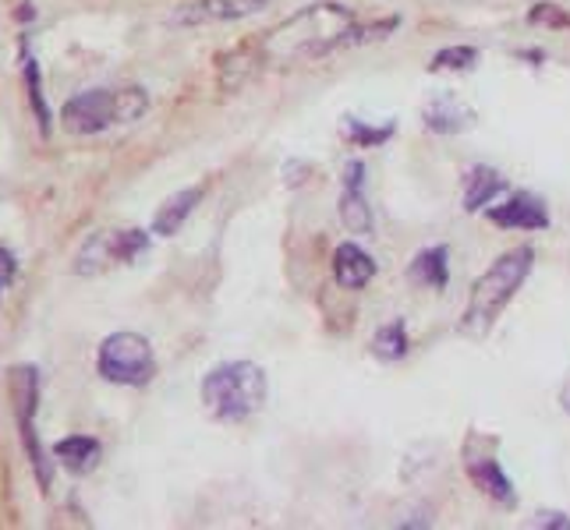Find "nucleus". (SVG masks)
Listing matches in <instances>:
<instances>
[{
  "mask_svg": "<svg viewBox=\"0 0 570 530\" xmlns=\"http://www.w3.org/2000/svg\"><path fill=\"white\" fill-rule=\"evenodd\" d=\"M351 11L340 4H312L298 11L280 28H274L259 43V57L266 60H302L323 57L326 50L344 47V36L351 33Z\"/></svg>",
  "mask_w": 570,
  "mask_h": 530,
  "instance_id": "obj_1",
  "label": "nucleus"
},
{
  "mask_svg": "<svg viewBox=\"0 0 570 530\" xmlns=\"http://www.w3.org/2000/svg\"><path fill=\"white\" fill-rule=\"evenodd\" d=\"M532 262H535L532 248H514V251H507L503 259L486 272V276L475 280L472 301H468V308H464V318H461L464 337H486V332L497 326L500 311L510 305V297L521 291V283L528 280Z\"/></svg>",
  "mask_w": 570,
  "mask_h": 530,
  "instance_id": "obj_2",
  "label": "nucleus"
},
{
  "mask_svg": "<svg viewBox=\"0 0 570 530\" xmlns=\"http://www.w3.org/2000/svg\"><path fill=\"white\" fill-rule=\"evenodd\" d=\"M149 110V96L142 89H93V93H79L65 103L61 125L71 134H103L117 125H135Z\"/></svg>",
  "mask_w": 570,
  "mask_h": 530,
  "instance_id": "obj_3",
  "label": "nucleus"
},
{
  "mask_svg": "<svg viewBox=\"0 0 570 530\" xmlns=\"http://www.w3.org/2000/svg\"><path fill=\"white\" fill-rule=\"evenodd\" d=\"M202 403L220 421H242L266 403V375L252 361H231L202 378Z\"/></svg>",
  "mask_w": 570,
  "mask_h": 530,
  "instance_id": "obj_4",
  "label": "nucleus"
},
{
  "mask_svg": "<svg viewBox=\"0 0 570 530\" xmlns=\"http://www.w3.org/2000/svg\"><path fill=\"white\" fill-rule=\"evenodd\" d=\"M100 375L114 386H146L156 375L153 346L139 332H114L100 343Z\"/></svg>",
  "mask_w": 570,
  "mask_h": 530,
  "instance_id": "obj_5",
  "label": "nucleus"
},
{
  "mask_svg": "<svg viewBox=\"0 0 570 530\" xmlns=\"http://www.w3.org/2000/svg\"><path fill=\"white\" fill-rule=\"evenodd\" d=\"M11 397H14V414H19V428H22V443L28 452V463L39 478L43 488H50L54 481V467L47 460V449H43L39 435H36V403H39V372L19 365L11 372Z\"/></svg>",
  "mask_w": 570,
  "mask_h": 530,
  "instance_id": "obj_6",
  "label": "nucleus"
},
{
  "mask_svg": "<svg viewBox=\"0 0 570 530\" xmlns=\"http://www.w3.org/2000/svg\"><path fill=\"white\" fill-rule=\"evenodd\" d=\"M142 251H149V237L146 231H103V234H93L82 245L79 259H74V272H103L114 262H131L139 259Z\"/></svg>",
  "mask_w": 570,
  "mask_h": 530,
  "instance_id": "obj_7",
  "label": "nucleus"
},
{
  "mask_svg": "<svg viewBox=\"0 0 570 530\" xmlns=\"http://www.w3.org/2000/svg\"><path fill=\"white\" fill-rule=\"evenodd\" d=\"M266 0H191L174 14L177 25H213V22H237L263 11Z\"/></svg>",
  "mask_w": 570,
  "mask_h": 530,
  "instance_id": "obj_8",
  "label": "nucleus"
},
{
  "mask_svg": "<svg viewBox=\"0 0 570 530\" xmlns=\"http://www.w3.org/2000/svg\"><path fill=\"white\" fill-rule=\"evenodd\" d=\"M489 220L507 231H543L549 226V212L546 205L535 199V195H510V199L497 209H489Z\"/></svg>",
  "mask_w": 570,
  "mask_h": 530,
  "instance_id": "obj_9",
  "label": "nucleus"
},
{
  "mask_svg": "<svg viewBox=\"0 0 570 530\" xmlns=\"http://www.w3.org/2000/svg\"><path fill=\"white\" fill-rule=\"evenodd\" d=\"M334 276L340 286H348V291H362V286L376 276V262L348 240V245H340L334 251Z\"/></svg>",
  "mask_w": 570,
  "mask_h": 530,
  "instance_id": "obj_10",
  "label": "nucleus"
},
{
  "mask_svg": "<svg viewBox=\"0 0 570 530\" xmlns=\"http://www.w3.org/2000/svg\"><path fill=\"white\" fill-rule=\"evenodd\" d=\"M54 457H57V463L65 467V471L89 474L100 463L103 449H100L96 438H89V435H68V438H61V443L54 446Z\"/></svg>",
  "mask_w": 570,
  "mask_h": 530,
  "instance_id": "obj_11",
  "label": "nucleus"
},
{
  "mask_svg": "<svg viewBox=\"0 0 570 530\" xmlns=\"http://www.w3.org/2000/svg\"><path fill=\"white\" fill-rule=\"evenodd\" d=\"M426 125H429V131L454 134V131L472 128V125H475V114L468 110V106H461L454 96H440V99L426 110Z\"/></svg>",
  "mask_w": 570,
  "mask_h": 530,
  "instance_id": "obj_12",
  "label": "nucleus"
},
{
  "mask_svg": "<svg viewBox=\"0 0 570 530\" xmlns=\"http://www.w3.org/2000/svg\"><path fill=\"white\" fill-rule=\"evenodd\" d=\"M468 471H472V478H475L478 488H482L486 495L497 498V503H503V506H514V503H517L514 484L507 481V474L500 471V463H497V460H489V457L472 460V463H468Z\"/></svg>",
  "mask_w": 570,
  "mask_h": 530,
  "instance_id": "obj_13",
  "label": "nucleus"
},
{
  "mask_svg": "<svg viewBox=\"0 0 570 530\" xmlns=\"http://www.w3.org/2000/svg\"><path fill=\"white\" fill-rule=\"evenodd\" d=\"M199 199H202V191L199 188H188V191H177L174 199L163 205L160 212H156V223H153V231L160 234V237H171V234H177L185 226V220L195 212V205H199Z\"/></svg>",
  "mask_w": 570,
  "mask_h": 530,
  "instance_id": "obj_14",
  "label": "nucleus"
},
{
  "mask_svg": "<svg viewBox=\"0 0 570 530\" xmlns=\"http://www.w3.org/2000/svg\"><path fill=\"white\" fill-rule=\"evenodd\" d=\"M446 259H450V251H446L443 245L422 251V255H418V259L411 262V280L422 283V286H429V291H443V286H446V266H450Z\"/></svg>",
  "mask_w": 570,
  "mask_h": 530,
  "instance_id": "obj_15",
  "label": "nucleus"
},
{
  "mask_svg": "<svg viewBox=\"0 0 570 530\" xmlns=\"http://www.w3.org/2000/svg\"><path fill=\"white\" fill-rule=\"evenodd\" d=\"M503 191V177L497 170H486V166H475L468 174V191H464V209L478 212L482 205H489L497 195Z\"/></svg>",
  "mask_w": 570,
  "mask_h": 530,
  "instance_id": "obj_16",
  "label": "nucleus"
},
{
  "mask_svg": "<svg viewBox=\"0 0 570 530\" xmlns=\"http://www.w3.org/2000/svg\"><path fill=\"white\" fill-rule=\"evenodd\" d=\"M340 220L351 234H369L372 231V212L365 205L362 185H344V199H340Z\"/></svg>",
  "mask_w": 570,
  "mask_h": 530,
  "instance_id": "obj_17",
  "label": "nucleus"
},
{
  "mask_svg": "<svg viewBox=\"0 0 570 530\" xmlns=\"http://www.w3.org/2000/svg\"><path fill=\"white\" fill-rule=\"evenodd\" d=\"M372 354L380 361H400L408 354V329H404V318H394V322H386L376 340H372Z\"/></svg>",
  "mask_w": 570,
  "mask_h": 530,
  "instance_id": "obj_18",
  "label": "nucleus"
},
{
  "mask_svg": "<svg viewBox=\"0 0 570 530\" xmlns=\"http://www.w3.org/2000/svg\"><path fill=\"white\" fill-rule=\"evenodd\" d=\"M25 82H28V99H33V110H36V117H39V131L43 134H50V106H47V99H43V82H39V64L33 57L25 60Z\"/></svg>",
  "mask_w": 570,
  "mask_h": 530,
  "instance_id": "obj_19",
  "label": "nucleus"
},
{
  "mask_svg": "<svg viewBox=\"0 0 570 530\" xmlns=\"http://www.w3.org/2000/svg\"><path fill=\"white\" fill-rule=\"evenodd\" d=\"M475 60H478L475 47H446L432 57L429 68L432 71H468V68H475Z\"/></svg>",
  "mask_w": 570,
  "mask_h": 530,
  "instance_id": "obj_20",
  "label": "nucleus"
},
{
  "mask_svg": "<svg viewBox=\"0 0 570 530\" xmlns=\"http://www.w3.org/2000/svg\"><path fill=\"white\" fill-rule=\"evenodd\" d=\"M348 131H351V139H354L358 145H383V142L389 139V134H394V125L369 128V125H362V120L348 117Z\"/></svg>",
  "mask_w": 570,
  "mask_h": 530,
  "instance_id": "obj_21",
  "label": "nucleus"
},
{
  "mask_svg": "<svg viewBox=\"0 0 570 530\" xmlns=\"http://www.w3.org/2000/svg\"><path fill=\"white\" fill-rule=\"evenodd\" d=\"M532 22H535V25H538V22H543V25H567L570 19H567V14H560L552 4H538V8L532 11Z\"/></svg>",
  "mask_w": 570,
  "mask_h": 530,
  "instance_id": "obj_22",
  "label": "nucleus"
},
{
  "mask_svg": "<svg viewBox=\"0 0 570 530\" xmlns=\"http://www.w3.org/2000/svg\"><path fill=\"white\" fill-rule=\"evenodd\" d=\"M14 280V255L8 248H0V294H4V286Z\"/></svg>",
  "mask_w": 570,
  "mask_h": 530,
  "instance_id": "obj_23",
  "label": "nucleus"
},
{
  "mask_svg": "<svg viewBox=\"0 0 570 530\" xmlns=\"http://www.w3.org/2000/svg\"><path fill=\"white\" fill-rule=\"evenodd\" d=\"M538 527H557V530H567V527H570V517H563V513H546V517L538 520Z\"/></svg>",
  "mask_w": 570,
  "mask_h": 530,
  "instance_id": "obj_24",
  "label": "nucleus"
},
{
  "mask_svg": "<svg viewBox=\"0 0 570 530\" xmlns=\"http://www.w3.org/2000/svg\"><path fill=\"white\" fill-rule=\"evenodd\" d=\"M563 407H567V411H570V389L563 392Z\"/></svg>",
  "mask_w": 570,
  "mask_h": 530,
  "instance_id": "obj_25",
  "label": "nucleus"
}]
</instances>
